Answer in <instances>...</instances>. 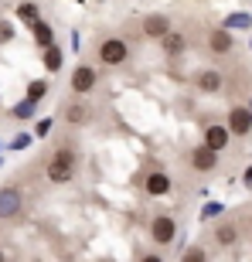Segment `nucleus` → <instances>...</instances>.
<instances>
[{"label":"nucleus","mask_w":252,"mask_h":262,"mask_svg":"<svg viewBox=\"0 0 252 262\" xmlns=\"http://www.w3.org/2000/svg\"><path fill=\"white\" fill-rule=\"evenodd\" d=\"M72 174H75V154L68 146H58L48 160V177L55 184H65V181H72Z\"/></svg>","instance_id":"nucleus-1"},{"label":"nucleus","mask_w":252,"mask_h":262,"mask_svg":"<svg viewBox=\"0 0 252 262\" xmlns=\"http://www.w3.org/2000/svg\"><path fill=\"white\" fill-rule=\"evenodd\" d=\"M126 55H130V48H126L123 38H106L99 45V61L102 65H123Z\"/></svg>","instance_id":"nucleus-2"},{"label":"nucleus","mask_w":252,"mask_h":262,"mask_svg":"<svg viewBox=\"0 0 252 262\" xmlns=\"http://www.w3.org/2000/svg\"><path fill=\"white\" fill-rule=\"evenodd\" d=\"M150 235H154L157 245H171V242H174V235H177V222L171 218V214H157L154 225H150Z\"/></svg>","instance_id":"nucleus-3"},{"label":"nucleus","mask_w":252,"mask_h":262,"mask_svg":"<svg viewBox=\"0 0 252 262\" xmlns=\"http://www.w3.org/2000/svg\"><path fill=\"white\" fill-rule=\"evenodd\" d=\"M228 133L232 136H249V129H252V113L245 106H232L228 109Z\"/></svg>","instance_id":"nucleus-4"},{"label":"nucleus","mask_w":252,"mask_h":262,"mask_svg":"<svg viewBox=\"0 0 252 262\" xmlns=\"http://www.w3.org/2000/svg\"><path fill=\"white\" fill-rule=\"evenodd\" d=\"M228 140H232V133L225 126H218V123H212V126L204 129V150H212V154H222L225 146H228Z\"/></svg>","instance_id":"nucleus-5"},{"label":"nucleus","mask_w":252,"mask_h":262,"mask_svg":"<svg viewBox=\"0 0 252 262\" xmlns=\"http://www.w3.org/2000/svg\"><path fill=\"white\" fill-rule=\"evenodd\" d=\"M191 167L198 170V174H212L215 167H218V154L204 150V146H194L191 150Z\"/></svg>","instance_id":"nucleus-6"},{"label":"nucleus","mask_w":252,"mask_h":262,"mask_svg":"<svg viewBox=\"0 0 252 262\" xmlns=\"http://www.w3.org/2000/svg\"><path fill=\"white\" fill-rule=\"evenodd\" d=\"M143 34L146 38H167V34H171V20H167L164 14H150V17L143 20Z\"/></svg>","instance_id":"nucleus-7"},{"label":"nucleus","mask_w":252,"mask_h":262,"mask_svg":"<svg viewBox=\"0 0 252 262\" xmlns=\"http://www.w3.org/2000/svg\"><path fill=\"white\" fill-rule=\"evenodd\" d=\"M143 191H146V194H154V198H164L167 191H171V177H167L164 170H154V174L143 181Z\"/></svg>","instance_id":"nucleus-8"},{"label":"nucleus","mask_w":252,"mask_h":262,"mask_svg":"<svg viewBox=\"0 0 252 262\" xmlns=\"http://www.w3.org/2000/svg\"><path fill=\"white\" fill-rule=\"evenodd\" d=\"M92 85H96V68L78 65L75 72H72V89H75V92H89Z\"/></svg>","instance_id":"nucleus-9"},{"label":"nucleus","mask_w":252,"mask_h":262,"mask_svg":"<svg viewBox=\"0 0 252 262\" xmlns=\"http://www.w3.org/2000/svg\"><path fill=\"white\" fill-rule=\"evenodd\" d=\"M215 242L222 245V249H228V245L239 242V228H235L232 222H222L218 228H215Z\"/></svg>","instance_id":"nucleus-10"},{"label":"nucleus","mask_w":252,"mask_h":262,"mask_svg":"<svg viewBox=\"0 0 252 262\" xmlns=\"http://www.w3.org/2000/svg\"><path fill=\"white\" fill-rule=\"evenodd\" d=\"M17 208H20V198H17V191H0V218H10V214H17Z\"/></svg>","instance_id":"nucleus-11"},{"label":"nucleus","mask_w":252,"mask_h":262,"mask_svg":"<svg viewBox=\"0 0 252 262\" xmlns=\"http://www.w3.org/2000/svg\"><path fill=\"white\" fill-rule=\"evenodd\" d=\"M208 45H212V51H215V55H225V51H232V34L218 28V31H212Z\"/></svg>","instance_id":"nucleus-12"},{"label":"nucleus","mask_w":252,"mask_h":262,"mask_svg":"<svg viewBox=\"0 0 252 262\" xmlns=\"http://www.w3.org/2000/svg\"><path fill=\"white\" fill-rule=\"evenodd\" d=\"M160 41H164V55H171V58L184 55V45H187V41L181 38L177 31H171V34H167V38H160Z\"/></svg>","instance_id":"nucleus-13"},{"label":"nucleus","mask_w":252,"mask_h":262,"mask_svg":"<svg viewBox=\"0 0 252 262\" xmlns=\"http://www.w3.org/2000/svg\"><path fill=\"white\" fill-rule=\"evenodd\" d=\"M198 89H201V92H218V89H222V75H218V72H201V75H198Z\"/></svg>","instance_id":"nucleus-14"},{"label":"nucleus","mask_w":252,"mask_h":262,"mask_svg":"<svg viewBox=\"0 0 252 262\" xmlns=\"http://www.w3.org/2000/svg\"><path fill=\"white\" fill-rule=\"evenodd\" d=\"M65 119H68V123H86V119H89V106L72 102V106H68V113H65Z\"/></svg>","instance_id":"nucleus-15"},{"label":"nucleus","mask_w":252,"mask_h":262,"mask_svg":"<svg viewBox=\"0 0 252 262\" xmlns=\"http://www.w3.org/2000/svg\"><path fill=\"white\" fill-rule=\"evenodd\" d=\"M34 41H38L41 48H51V28L45 24V20H38V24H34Z\"/></svg>","instance_id":"nucleus-16"},{"label":"nucleus","mask_w":252,"mask_h":262,"mask_svg":"<svg viewBox=\"0 0 252 262\" xmlns=\"http://www.w3.org/2000/svg\"><path fill=\"white\" fill-rule=\"evenodd\" d=\"M45 68H48V72H58V68H61V51L55 48V45L45 48Z\"/></svg>","instance_id":"nucleus-17"},{"label":"nucleus","mask_w":252,"mask_h":262,"mask_svg":"<svg viewBox=\"0 0 252 262\" xmlns=\"http://www.w3.org/2000/svg\"><path fill=\"white\" fill-rule=\"evenodd\" d=\"M17 14H20V20H31V24H38V7H34V4H20Z\"/></svg>","instance_id":"nucleus-18"},{"label":"nucleus","mask_w":252,"mask_h":262,"mask_svg":"<svg viewBox=\"0 0 252 262\" xmlns=\"http://www.w3.org/2000/svg\"><path fill=\"white\" fill-rule=\"evenodd\" d=\"M181 262H208V255H204L201 245H191V249L184 252V259H181Z\"/></svg>","instance_id":"nucleus-19"},{"label":"nucleus","mask_w":252,"mask_h":262,"mask_svg":"<svg viewBox=\"0 0 252 262\" xmlns=\"http://www.w3.org/2000/svg\"><path fill=\"white\" fill-rule=\"evenodd\" d=\"M45 92H48V85H45V82H31V85H28V102H38Z\"/></svg>","instance_id":"nucleus-20"},{"label":"nucleus","mask_w":252,"mask_h":262,"mask_svg":"<svg viewBox=\"0 0 252 262\" xmlns=\"http://www.w3.org/2000/svg\"><path fill=\"white\" fill-rule=\"evenodd\" d=\"M31 113H34V102H28V99H24L20 106H14V116H17V119H28Z\"/></svg>","instance_id":"nucleus-21"},{"label":"nucleus","mask_w":252,"mask_h":262,"mask_svg":"<svg viewBox=\"0 0 252 262\" xmlns=\"http://www.w3.org/2000/svg\"><path fill=\"white\" fill-rule=\"evenodd\" d=\"M10 38H14V31H10L7 24H0V41H10Z\"/></svg>","instance_id":"nucleus-22"},{"label":"nucleus","mask_w":252,"mask_h":262,"mask_svg":"<svg viewBox=\"0 0 252 262\" xmlns=\"http://www.w3.org/2000/svg\"><path fill=\"white\" fill-rule=\"evenodd\" d=\"M140 262H164V259H160V255H143Z\"/></svg>","instance_id":"nucleus-23"},{"label":"nucleus","mask_w":252,"mask_h":262,"mask_svg":"<svg viewBox=\"0 0 252 262\" xmlns=\"http://www.w3.org/2000/svg\"><path fill=\"white\" fill-rule=\"evenodd\" d=\"M0 262H4V252H0Z\"/></svg>","instance_id":"nucleus-24"},{"label":"nucleus","mask_w":252,"mask_h":262,"mask_svg":"<svg viewBox=\"0 0 252 262\" xmlns=\"http://www.w3.org/2000/svg\"><path fill=\"white\" fill-rule=\"evenodd\" d=\"M249 222H252V218H249Z\"/></svg>","instance_id":"nucleus-25"}]
</instances>
